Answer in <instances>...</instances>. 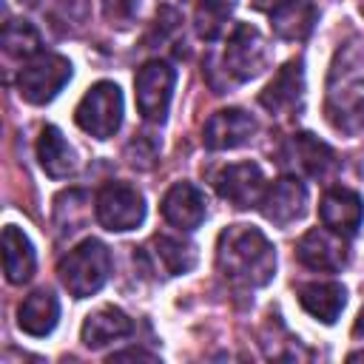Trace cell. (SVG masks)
<instances>
[{"instance_id":"6","label":"cell","mask_w":364,"mask_h":364,"mask_svg":"<svg viewBox=\"0 0 364 364\" xmlns=\"http://www.w3.org/2000/svg\"><path fill=\"white\" fill-rule=\"evenodd\" d=\"M71 80V63L63 54H34L17 74V91L31 105L51 102Z\"/></svg>"},{"instance_id":"15","label":"cell","mask_w":364,"mask_h":364,"mask_svg":"<svg viewBox=\"0 0 364 364\" xmlns=\"http://www.w3.org/2000/svg\"><path fill=\"white\" fill-rule=\"evenodd\" d=\"M256 134V119L242 108H222L208 117L202 128V142L210 151H230L250 142Z\"/></svg>"},{"instance_id":"25","label":"cell","mask_w":364,"mask_h":364,"mask_svg":"<svg viewBox=\"0 0 364 364\" xmlns=\"http://www.w3.org/2000/svg\"><path fill=\"white\" fill-rule=\"evenodd\" d=\"M88 193L85 191H63L54 199V225L60 233H74L88 219Z\"/></svg>"},{"instance_id":"23","label":"cell","mask_w":364,"mask_h":364,"mask_svg":"<svg viewBox=\"0 0 364 364\" xmlns=\"http://www.w3.org/2000/svg\"><path fill=\"white\" fill-rule=\"evenodd\" d=\"M37 159L51 179H65L77 171V154L57 125H46L37 139Z\"/></svg>"},{"instance_id":"5","label":"cell","mask_w":364,"mask_h":364,"mask_svg":"<svg viewBox=\"0 0 364 364\" xmlns=\"http://www.w3.org/2000/svg\"><path fill=\"white\" fill-rule=\"evenodd\" d=\"M122 111H125V105H122V91H119V85L111 82V80H100V82H94V85L82 94V100L77 102L74 122H77L85 134H91L94 139H108V136H114V134L119 131V125H122Z\"/></svg>"},{"instance_id":"4","label":"cell","mask_w":364,"mask_h":364,"mask_svg":"<svg viewBox=\"0 0 364 364\" xmlns=\"http://www.w3.org/2000/svg\"><path fill=\"white\" fill-rule=\"evenodd\" d=\"M57 276L74 299H88L100 293L111 276V250L100 239H82L60 259Z\"/></svg>"},{"instance_id":"8","label":"cell","mask_w":364,"mask_h":364,"mask_svg":"<svg viewBox=\"0 0 364 364\" xmlns=\"http://www.w3.org/2000/svg\"><path fill=\"white\" fill-rule=\"evenodd\" d=\"M94 210H97V222L105 230L122 233V230H134L142 225L145 199L128 182H108L100 188V193L94 199Z\"/></svg>"},{"instance_id":"21","label":"cell","mask_w":364,"mask_h":364,"mask_svg":"<svg viewBox=\"0 0 364 364\" xmlns=\"http://www.w3.org/2000/svg\"><path fill=\"white\" fill-rule=\"evenodd\" d=\"M57 321H60V301L48 287L28 293L17 307V324L28 336L43 338L57 327Z\"/></svg>"},{"instance_id":"14","label":"cell","mask_w":364,"mask_h":364,"mask_svg":"<svg viewBox=\"0 0 364 364\" xmlns=\"http://www.w3.org/2000/svg\"><path fill=\"white\" fill-rule=\"evenodd\" d=\"M259 208H262L267 222H273L279 228H287V225L299 222L307 213V185L301 182V176L284 173L273 185H267L264 199H262Z\"/></svg>"},{"instance_id":"17","label":"cell","mask_w":364,"mask_h":364,"mask_svg":"<svg viewBox=\"0 0 364 364\" xmlns=\"http://www.w3.org/2000/svg\"><path fill=\"white\" fill-rule=\"evenodd\" d=\"M318 216L330 230L353 236L364 222V199L350 188H330L318 202Z\"/></svg>"},{"instance_id":"10","label":"cell","mask_w":364,"mask_h":364,"mask_svg":"<svg viewBox=\"0 0 364 364\" xmlns=\"http://www.w3.org/2000/svg\"><path fill=\"white\" fill-rule=\"evenodd\" d=\"M350 236L324 228H310L296 242V259L316 273H338L350 262Z\"/></svg>"},{"instance_id":"27","label":"cell","mask_w":364,"mask_h":364,"mask_svg":"<svg viewBox=\"0 0 364 364\" xmlns=\"http://www.w3.org/2000/svg\"><path fill=\"white\" fill-rule=\"evenodd\" d=\"M88 17H91L88 0H60V3L51 9V26H54L57 34H63V37L80 34V31L85 28Z\"/></svg>"},{"instance_id":"28","label":"cell","mask_w":364,"mask_h":364,"mask_svg":"<svg viewBox=\"0 0 364 364\" xmlns=\"http://www.w3.org/2000/svg\"><path fill=\"white\" fill-rule=\"evenodd\" d=\"M159 156V139L151 134V131H139L134 134V139L125 145V159L128 165L139 168V171H148Z\"/></svg>"},{"instance_id":"33","label":"cell","mask_w":364,"mask_h":364,"mask_svg":"<svg viewBox=\"0 0 364 364\" xmlns=\"http://www.w3.org/2000/svg\"><path fill=\"white\" fill-rule=\"evenodd\" d=\"M20 3H26V6H37L40 0H20Z\"/></svg>"},{"instance_id":"29","label":"cell","mask_w":364,"mask_h":364,"mask_svg":"<svg viewBox=\"0 0 364 364\" xmlns=\"http://www.w3.org/2000/svg\"><path fill=\"white\" fill-rule=\"evenodd\" d=\"M139 0H102V17L114 28H128L136 17Z\"/></svg>"},{"instance_id":"1","label":"cell","mask_w":364,"mask_h":364,"mask_svg":"<svg viewBox=\"0 0 364 364\" xmlns=\"http://www.w3.org/2000/svg\"><path fill=\"white\" fill-rule=\"evenodd\" d=\"M324 117L344 136L364 131V37H350L333 54L324 85Z\"/></svg>"},{"instance_id":"12","label":"cell","mask_w":364,"mask_h":364,"mask_svg":"<svg viewBox=\"0 0 364 364\" xmlns=\"http://www.w3.org/2000/svg\"><path fill=\"white\" fill-rule=\"evenodd\" d=\"M139 262L145 264L148 273H156L165 279L182 276V273H191L196 264V245L182 236L156 233L148 245L139 247Z\"/></svg>"},{"instance_id":"31","label":"cell","mask_w":364,"mask_h":364,"mask_svg":"<svg viewBox=\"0 0 364 364\" xmlns=\"http://www.w3.org/2000/svg\"><path fill=\"white\" fill-rule=\"evenodd\" d=\"M353 333H355V336H364V307H361V313H358V318H355V324H353Z\"/></svg>"},{"instance_id":"11","label":"cell","mask_w":364,"mask_h":364,"mask_svg":"<svg viewBox=\"0 0 364 364\" xmlns=\"http://www.w3.org/2000/svg\"><path fill=\"white\" fill-rule=\"evenodd\" d=\"M259 105L270 117H293L304 108V63L287 60L259 94Z\"/></svg>"},{"instance_id":"30","label":"cell","mask_w":364,"mask_h":364,"mask_svg":"<svg viewBox=\"0 0 364 364\" xmlns=\"http://www.w3.org/2000/svg\"><path fill=\"white\" fill-rule=\"evenodd\" d=\"M128 358H142V361H156L154 353H145V350H122V353H114L108 361H128Z\"/></svg>"},{"instance_id":"7","label":"cell","mask_w":364,"mask_h":364,"mask_svg":"<svg viewBox=\"0 0 364 364\" xmlns=\"http://www.w3.org/2000/svg\"><path fill=\"white\" fill-rule=\"evenodd\" d=\"M173 85H176V68L168 60L156 57L139 65L134 77L136 108L148 122H165L171 100H173Z\"/></svg>"},{"instance_id":"32","label":"cell","mask_w":364,"mask_h":364,"mask_svg":"<svg viewBox=\"0 0 364 364\" xmlns=\"http://www.w3.org/2000/svg\"><path fill=\"white\" fill-rule=\"evenodd\" d=\"M350 361H364V350H355V353H350Z\"/></svg>"},{"instance_id":"9","label":"cell","mask_w":364,"mask_h":364,"mask_svg":"<svg viewBox=\"0 0 364 364\" xmlns=\"http://www.w3.org/2000/svg\"><path fill=\"white\" fill-rule=\"evenodd\" d=\"M282 165L287 168V173L296 176H307V179H327L336 171V154L333 148L318 139L310 131H299L293 134L284 148H282Z\"/></svg>"},{"instance_id":"13","label":"cell","mask_w":364,"mask_h":364,"mask_svg":"<svg viewBox=\"0 0 364 364\" xmlns=\"http://www.w3.org/2000/svg\"><path fill=\"white\" fill-rule=\"evenodd\" d=\"M213 185H216V193L239 210L259 208L262 199H264V191H267L264 173L256 162H236V165L222 168L216 173Z\"/></svg>"},{"instance_id":"20","label":"cell","mask_w":364,"mask_h":364,"mask_svg":"<svg viewBox=\"0 0 364 364\" xmlns=\"http://www.w3.org/2000/svg\"><path fill=\"white\" fill-rule=\"evenodd\" d=\"M296 296L304 313H310L321 324H336L347 304V290L341 282H304L296 287Z\"/></svg>"},{"instance_id":"2","label":"cell","mask_w":364,"mask_h":364,"mask_svg":"<svg viewBox=\"0 0 364 364\" xmlns=\"http://www.w3.org/2000/svg\"><path fill=\"white\" fill-rule=\"evenodd\" d=\"M216 270L233 287H264L276 276V247L259 228L230 225L216 239Z\"/></svg>"},{"instance_id":"24","label":"cell","mask_w":364,"mask_h":364,"mask_svg":"<svg viewBox=\"0 0 364 364\" xmlns=\"http://www.w3.org/2000/svg\"><path fill=\"white\" fill-rule=\"evenodd\" d=\"M236 3L239 0H196V11H193L196 34L202 40H216L225 31Z\"/></svg>"},{"instance_id":"26","label":"cell","mask_w":364,"mask_h":364,"mask_svg":"<svg viewBox=\"0 0 364 364\" xmlns=\"http://www.w3.org/2000/svg\"><path fill=\"white\" fill-rule=\"evenodd\" d=\"M3 48L11 57L31 60L34 54H40V31L28 20H9L3 26Z\"/></svg>"},{"instance_id":"19","label":"cell","mask_w":364,"mask_h":364,"mask_svg":"<svg viewBox=\"0 0 364 364\" xmlns=\"http://www.w3.org/2000/svg\"><path fill=\"white\" fill-rule=\"evenodd\" d=\"M131 330H134V324H131L128 313L114 307V304H105V307H100V310L85 316L80 336H82V344L88 350H100V347H108L114 341L128 338Z\"/></svg>"},{"instance_id":"3","label":"cell","mask_w":364,"mask_h":364,"mask_svg":"<svg viewBox=\"0 0 364 364\" xmlns=\"http://www.w3.org/2000/svg\"><path fill=\"white\" fill-rule=\"evenodd\" d=\"M270 57H273V51H270V43L264 40V34L250 23H236L225 40L222 54L216 60H210L205 68H219V74H222L219 94H222L230 85L256 80L270 65Z\"/></svg>"},{"instance_id":"34","label":"cell","mask_w":364,"mask_h":364,"mask_svg":"<svg viewBox=\"0 0 364 364\" xmlns=\"http://www.w3.org/2000/svg\"><path fill=\"white\" fill-rule=\"evenodd\" d=\"M361 11H364V0H361Z\"/></svg>"},{"instance_id":"16","label":"cell","mask_w":364,"mask_h":364,"mask_svg":"<svg viewBox=\"0 0 364 364\" xmlns=\"http://www.w3.org/2000/svg\"><path fill=\"white\" fill-rule=\"evenodd\" d=\"M162 219L179 230H196L208 216V199L193 182H173L162 202H159Z\"/></svg>"},{"instance_id":"22","label":"cell","mask_w":364,"mask_h":364,"mask_svg":"<svg viewBox=\"0 0 364 364\" xmlns=\"http://www.w3.org/2000/svg\"><path fill=\"white\" fill-rule=\"evenodd\" d=\"M37 267V253L31 239L17 228V225H6L3 228V270L6 279L11 284H26L34 276Z\"/></svg>"},{"instance_id":"18","label":"cell","mask_w":364,"mask_h":364,"mask_svg":"<svg viewBox=\"0 0 364 364\" xmlns=\"http://www.w3.org/2000/svg\"><path fill=\"white\" fill-rule=\"evenodd\" d=\"M270 17V28L279 40H304L316 26V3L313 0H270L262 6Z\"/></svg>"}]
</instances>
